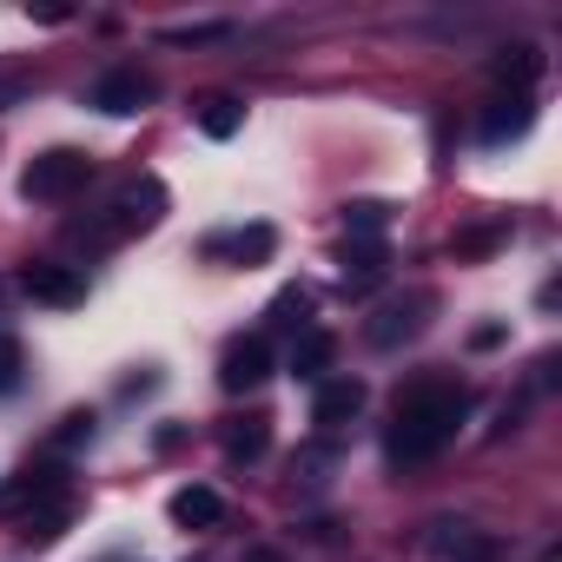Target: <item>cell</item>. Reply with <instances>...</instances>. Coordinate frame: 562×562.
<instances>
[{"label":"cell","mask_w":562,"mask_h":562,"mask_svg":"<svg viewBox=\"0 0 562 562\" xmlns=\"http://www.w3.org/2000/svg\"><path fill=\"white\" fill-rule=\"evenodd\" d=\"M463 417H470V391L463 384H417V391L397 397V424L384 437V457L391 463H424V457H437L457 437Z\"/></svg>","instance_id":"1"},{"label":"cell","mask_w":562,"mask_h":562,"mask_svg":"<svg viewBox=\"0 0 562 562\" xmlns=\"http://www.w3.org/2000/svg\"><path fill=\"white\" fill-rule=\"evenodd\" d=\"M87 179H93V159L74 153V146H54V153H41V159L21 172V199H27V205H60V199H74Z\"/></svg>","instance_id":"2"},{"label":"cell","mask_w":562,"mask_h":562,"mask_svg":"<svg viewBox=\"0 0 562 562\" xmlns=\"http://www.w3.org/2000/svg\"><path fill=\"white\" fill-rule=\"evenodd\" d=\"M430 305H437L430 292H411V299L378 305L371 325H364V345H371V351H397V345H411V338L424 331V312H430Z\"/></svg>","instance_id":"3"},{"label":"cell","mask_w":562,"mask_h":562,"mask_svg":"<svg viewBox=\"0 0 562 562\" xmlns=\"http://www.w3.org/2000/svg\"><path fill=\"white\" fill-rule=\"evenodd\" d=\"M424 549H430L437 562H503V536H490V529H476V522H430Z\"/></svg>","instance_id":"4"},{"label":"cell","mask_w":562,"mask_h":562,"mask_svg":"<svg viewBox=\"0 0 562 562\" xmlns=\"http://www.w3.org/2000/svg\"><path fill=\"white\" fill-rule=\"evenodd\" d=\"M60 496H67V470H60V463H27L14 483H0V509H8V516H14V509H21V516H27V509H47V503H60Z\"/></svg>","instance_id":"5"},{"label":"cell","mask_w":562,"mask_h":562,"mask_svg":"<svg viewBox=\"0 0 562 562\" xmlns=\"http://www.w3.org/2000/svg\"><path fill=\"white\" fill-rule=\"evenodd\" d=\"M21 292H27L34 305L74 312V305H87V278H80L74 265H27V271H21Z\"/></svg>","instance_id":"6"},{"label":"cell","mask_w":562,"mask_h":562,"mask_svg":"<svg viewBox=\"0 0 562 562\" xmlns=\"http://www.w3.org/2000/svg\"><path fill=\"white\" fill-rule=\"evenodd\" d=\"M159 87H153V74H139V67H113L106 80H93V93H87V106H100V113H113V120H126V113H139L146 100H153Z\"/></svg>","instance_id":"7"},{"label":"cell","mask_w":562,"mask_h":562,"mask_svg":"<svg viewBox=\"0 0 562 562\" xmlns=\"http://www.w3.org/2000/svg\"><path fill=\"white\" fill-rule=\"evenodd\" d=\"M271 378V345L265 338H238V345H225V358H218V384L238 397V391H258Z\"/></svg>","instance_id":"8"},{"label":"cell","mask_w":562,"mask_h":562,"mask_svg":"<svg viewBox=\"0 0 562 562\" xmlns=\"http://www.w3.org/2000/svg\"><path fill=\"white\" fill-rule=\"evenodd\" d=\"M159 212H166V186H159V179H139V186H126V192L113 199L106 232H153Z\"/></svg>","instance_id":"9"},{"label":"cell","mask_w":562,"mask_h":562,"mask_svg":"<svg viewBox=\"0 0 562 562\" xmlns=\"http://www.w3.org/2000/svg\"><path fill=\"white\" fill-rule=\"evenodd\" d=\"M529 126H536V100H529V93H503V100H490V113H483V146H516Z\"/></svg>","instance_id":"10"},{"label":"cell","mask_w":562,"mask_h":562,"mask_svg":"<svg viewBox=\"0 0 562 562\" xmlns=\"http://www.w3.org/2000/svg\"><path fill=\"white\" fill-rule=\"evenodd\" d=\"M364 384L358 378H325L318 384V397H312V424H325V430H338V424H351L358 411H364Z\"/></svg>","instance_id":"11"},{"label":"cell","mask_w":562,"mask_h":562,"mask_svg":"<svg viewBox=\"0 0 562 562\" xmlns=\"http://www.w3.org/2000/svg\"><path fill=\"white\" fill-rule=\"evenodd\" d=\"M218 516H225V496H218V490H205V483L172 490V522H179V529H212Z\"/></svg>","instance_id":"12"},{"label":"cell","mask_w":562,"mask_h":562,"mask_svg":"<svg viewBox=\"0 0 562 562\" xmlns=\"http://www.w3.org/2000/svg\"><path fill=\"white\" fill-rule=\"evenodd\" d=\"M536 74H542V54H536V47H522V41H516V47H503V54L490 60V80H496V87H509V93H529V87H536Z\"/></svg>","instance_id":"13"},{"label":"cell","mask_w":562,"mask_h":562,"mask_svg":"<svg viewBox=\"0 0 562 562\" xmlns=\"http://www.w3.org/2000/svg\"><path fill=\"white\" fill-rule=\"evenodd\" d=\"M205 251H212V258L232 251L238 265H265V258L278 251V232H271V225H245V232H232V238H205Z\"/></svg>","instance_id":"14"},{"label":"cell","mask_w":562,"mask_h":562,"mask_svg":"<svg viewBox=\"0 0 562 562\" xmlns=\"http://www.w3.org/2000/svg\"><path fill=\"white\" fill-rule=\"evenodd\" d=\"M218 443H225L232 463H258V457L271 450V424H265V417H232V424L218 430Z\"/></svg>","instance_id":"15"},{"label":"cell","mask_w":562,"mask_h":562,"mask_svg":"<svg viewBox=\"0 0 562 562\" xmlns=\"http://www.w3.org/2000/svg\"><path fill=\"white\" fill-rule=\"evenodd\" d=\"M331 358H338V338H331V331H305V338L292 345V378H312V384H318V378L331 371Z\"/></svg>","instance_id":"16"},{"label":"cell","mask_w":562,"mask_h":562,"mask_svg":"<svg viewBox=\"0 0 562 562\" xmlns=\"http://www.w3.org/2000/svg\"><path fill=\"white\" fill-rule=\"evenodd\" d=\"M384 245L378 238H364V245H345V292H364V285H378L384 278Z\"/></svg>","instance_id":"17"},{"label":"cell","mask_w":562,"mask_h":562,"mask_svg":"<svg viewBox=\"0 0 562 562\" xmlns=\"http://www.w3.org/2000/svg\"><path fill=\"white\" fill-rule=\"evenodd\" d=\"M245 126V106L232 100V93H212V100H199V133L205 139H232Z\"/></svg>","instance_id":"18"},{"label":"cell","mask_w":562,"mask_h":562,"mask_svg":"<svg viewBox=\"0 0 562 562\" xmlns=\"http://www.w3.org/2000/svg\"><path fill=\"white\" fill-rule=\"evenodd\" d=\"M67 522H74V509H67V496H60V503H47V509H27V516H21V536H27L34 549H47V542H60Z\"/></svg>","instance_id":"19"},{"label":"cell","mask_w":562,"mask_h":562,"mask_svg":"<svg viewBox=\"0 0 562 562\" xmlns=\"http://www.w3.org/2000/svg\"><path fill=\"white\" fill-rule=\"evenodd\" d=\"M345 225H351L358 238H378V232L391 225V205H384V199H351V205H345Z\"/></svg>","instance_id":"20"},{"label":"cell","mask_w":562,"mask_h":562,"mask_svg":"<svg viewBox=\"0 0 562 562\" xmlns=\"http://www.w3.org/2000/svg\"><path fill=\"white\" fill-rule=\"evenodd\" d=\"M509 238V218H490V225H470V232H457V258H483L490 245H503Z\"/></svg>","instance_id":"21"},{"label":"cell","mask_w":562,"mask_h":562,"mask_svg":"<svg viewBox=\"0 0 562 562\" xmlns=\"http://www.w3.org/2000/svg\"><path fill=\"white\" fill-rule=\"evenodd\" d=\"M305 312H312V292H305V285H285V292L271 299V325H292V331H299Z\"/></svg>","instance_id":"22"},{"label":"cell","mask_w":562,"mask_h":562,"mask_svg":"<svg viewBox=\"0 0 562 562\" xmlns=\"http://www.w3.org/2000/svg\"><path fill=\"white\" fill-rule=\"evenodd\" d=\"M21 371H27V351H21V338H14V331H0V397H8V391H21Z\"/></svg>","instance_id":"23"},{"label":"cell","mask_w":562,"mask_h":562,"mask_svg":"<svg viewBox=\"0 0 562 562\" xmlns=\"http://www.w3.org/2000/svg\"><path fill=\"white\" fill-rule=\"evenodd\" d=\"M60 450H80V443H93V411H74L67 424H60V437H54Z\"/></svg>","instance_id":"24"},{"label":"cell","mask_w":562,"mask_h":562,"mask_svg":"<svg viewBox=\"0 0 562 562\" xmlns=\"http://www.w3.org/2000/svg\"><path fill=\"white\" fill-rule=\"evenodd\" d=\"M166 41H172V47H192V41H225V27H172Z\"/></svg>","instance_id":"25"},{"label":"cell","mask_w":562,"mask_h":562,"mask_svg":"<svg viewBox=\"0 0 562 562\" xmlns=\"http://www.w3.org/2000/svg\"><path fill=\"white\" fill-rule=\"evenodd\" d=\"M27 100V80L21 74H0V106H21Z\"/></svg>","instance_id":"26"},{"label":"cell","mask_w":562,"mask_h":562,"mask_svg":"<svg viewBox=\"0 0 562 562\" xmlns=\"http://www.w3.org/2000/svg\"><path fill=\"white\" fill-rule=\"evenodd\" d=\"M496 345H503V325H476L470 331V351H496Z\"/></svg>","instance_id":"27"},{"label":"cell","mask_w":562,"mask_h":562,"mask_svg":"<svg viewBox=\"0 0 562 562\" xmlns=\"http://www.w3.org/2000/svg\"><path fill=\"white\" fill-rule=\"evenodd\" d=\"M0 299H8V285H0Z\"/></svg>","instance_id":"28"}]
</instances>
